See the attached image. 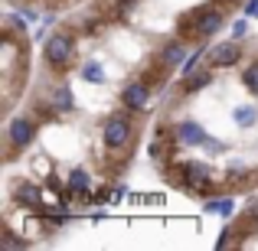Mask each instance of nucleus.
I'll return each instance as SVG.
<instances>
[{
    "label": "nucleus",
    "instance_id": "nucleus-4",
    "mask_svg": "<svg viewBox=\"0 0 258 251\" xmlns=\"http://www.w3.org/2000/svg\"><path fill=\"white\" fill-rule=\"evenodd\" d=\"M239 56H242L239 43H235V39H229V43H219V46H213V49H209V65H213V69H229V65L239 62Z\"/></svg>",
    "mask_w": 258,
    "mask_h": 251
},
{
    "label": "nucleus",
    "instance_id": "nucleus-15",
    "mask_svg": "<svg viewBox=\"0 0 258 251\" xmlns=\"http://www.w3.org/2000/svg\"><path fill=\"white\" fill-rule=\"evenodd\" d=\"M88 186H92V183H88V173L76 166V170L69 173V189H72V193H85Z\"/></svg>",
    "mask_w": 258,
    "mask_h": 251
},
{
    "label": "nucleus",
    "instance_id": "nucleus-7",
    "mask_svg": "<svg viewBox=\"0 0 258 251\" xmlns=\"http://www.w3.org/2000/svg\"><path fill=\"white\" fill-rule=\"evenodd\" d=\"M180 176L186 183H193V186H203V183L213 180V170H209L206 163H200V160H186V163L180 166Z\"/></svg>",
    "mask_w": 258,
    "mask_h": 251
},
{
    "label": "nucleus",
    "instance_id": "nucleus-12",
    "mask_svg": "<svg viewBox=\"0 0 258 251\" xmlns=\"http://www.w3.org/2000/svg\"><path fill=\"white\" fill-rule=\"evenodd\" d=\"M255 118H258V111H255L252 105H242V108H235V111H232L235 127H252V124H255Z\"/></svg>",
    "mask_w": 258,
    "mask_h": 251
},
{
    "label": "nucleus",
    "instance_id": "nucleus-8",
    "mask_svg": "<svg viewBox=\"0 0 258 251\" xmlns=\"http://www.w3.org/2000/svg\"><path fill=\"white\" fill-rule=\"evenodd\" d=\"M160 59H164L167 69H176V65H183L189 59V46L183 43V39H173V43L164 46V56H160Z\"/></svg>",
    "mask_w": 258,
    "mask_h": 251
},
{
    "label": "nucleus",
    "instance_id": "nucleus-14",
    "mask_svg": "<svg viewBox=\"0 0 258 251\" xmlns=\"http://www.w3.org/2000/svg\"><path fill=\"white\" fill-rule=\"evenodd\" d=\"M79 75H82L85 82H92V85H101V82H105V69H101L98 62H85Z\"/></svg>",
    "mask_w": 258,
    "mask_h": 251
},
{
    "label": "nucleus",
    "instance_id": "nucleus-3",
    "mask_svg": "<svg viewBox=\"0 0 258 251\" xmlns=\"http://www.w3.org/2000/svg\"><path fill=\"white\" fill-rule=\"evenodd\" d=\"M7 137H10L13 150H23V147L33 144V137H36V124H33L30 118H13L10 127H7Z\"/></svg>",
    "mask_w": 258,
    "mask_h": 251
},
{
    "label": "nucleus",
    "instance_id": "nucleus-10",
    "mask_svg": "<svg viewBox=\"0 0 258 251\" xmlns=\"http://www.w3.org/2000/svg\"><path fill=\"white\" fill-rule=\"evenodd\" d=\"M213 82V65L209 69H200V72H189V75H183V92H200V88H206Z\"/></svg>",
    "mask_w": 258,
    "mask_h": 251
},
{
    "label": "nucleus",
    "instance_id": "nucleus-1",
    "mask_svg": "<svg viewBox=\"0 0 258 251\" xmlns=\"http://www.w3.org/2000/svg\"><path fill=\"white\" fill-rule=\"evenodd\" d=\"M101 140H105V147H111V150L124 147L127 140H131V121H127L124 114L105 118V124H101Z\"/></svg>",
    "mask_w": 258,
    "mask_h": 251
},
{
    "label": "nucleus",
    "instance_id": "nucleus-9",
    "mask_svg": "<svg viewBox=\"0 0 258 251\" xmlns=\"http://www.w3.org/2000/svg\"><path fill=\"white\" fill-rule=\"evenodd\" d=\"M219 26H222V17L216 10L196 13V36H213V33H219Z\"/></svg>",
    "mask_w": 258,
    "mask_h": 251
},
{
    "label": "nucleus",
    "instance_id": "nucleus-18",
    "mask_svg": "<svg viewBox=\"0 0 258 251\" xmlns=\"http://www.w3.org/2000/svg\"><path fill=\"white\" fill-rule=\"evenodd\" d=\"M17 196H20V199H33V202H36V189H33V186H20Z\"/></svg>",
    "mask_w": 258,
    "mask_h": 251
},
{
    "label": "nucleus",
    "instance_id": "nucleus-13",
    "mask_svg": "<svg viewBox=\"0 0 258 251\" xmlns=\"http://www.w3.org/2000/svg\"><path fill=\"white\" fill-rule=\"evenodd\" d=\"M206 212H213V215H222V219H229V215L235 212V199H209V202H206Z\"/></svg>",
    "mask_w": 258,
    "mask_h": 251
},
{
    "label": "nucleus",
    "instance_id": "nucleus-5",
    "mask_svg": "<svg viewBox=\"0 0 258 251\" xmlns=\"http://www.w3.org/2000/svg\"><path fill=\"white\" fill-rule=\"evenodd\" d=\"M121 101H124L131 111H144V108L151 105V88L144 82H131V85H124V92H121Z\"/></svg>",
    "mask_w": 258,
    "mask_h": 251
},
{
    "label": "nucleus",
    "instance_id": "nucleus-11",
    "mask_svg": "<svg viewBox=\"0 0 258 251\" xmlns=\"http://www.w3.org/2000/svg\"><path fill=\"white\" fill-rule=\"evenodd\" d=\"M56 111H72V92H69V85H59L56 92H52V101H49Z\"/></svg>",
    "mask_w": 258,
    "mask_h": 251
},
{
    "label": "nucleus",
    "instance_id": "nucleus-19",
    "mask_svg": "<svg viewBox=\"0 0 258 251\" xmlns=\"http://www.w3.org/2000/svg\"><path fill=\"white\" fill-rule=\"evenodd\" d=\"M245 13H248V17H252V13H258V0H248V4H245Z\"/></svg>",
    "mask_w": 258,
    "mask_h": 251
},
{
    "label": "nucleus",
    "instance_id": "nucleus-6",
    "mask_svg": "<svg viewBox=\"0 0 258 251\" xmlns=\"http://www.w3.org/2000/svg\"><path fill=\"white\" fill-rule=\"evenodd\" d=\"M176 140H180L183 147H203L209 137L196 121H183V124H176Z\"/></svg>",
    "mask_w": 258,
    "mask_h": 251
},
{
    "label": "nucleus",
    "instance_id": "nucleus-17",
    "mask_svg": "<svg viewBox=\"0 0 258 251\" xmlns=\"http://www.w3.org/2000/svg\"><path fill=\"white\" fill-rule=\"evenodd\" d=\"M245 33H248V23H245V20H235V23H232V39H242Z\"/></svg>",
    "mask_w": 258,
    "mask_h": 251
},
{
    "label": "nucleus",
    "instance_id": "nucleus-16",
    "mask_svg": "<svg viewBox=\"0 0 258 251\" xmlns=\"http://www.w3.org/2000/svg\"><path fill=\"white\" fill-rule=\"evenodd\" d=\"M242 85H245L252 95H258V62H252V65L245 69V75H242Z\"/></svg>",
    "mask_w": 258,
    "mask_h": 251
},
{
    "label": "nucleus",
    "instance_id": "nucleus-2",
    "mask_svg": "<svg viewBox=\"0 0 258 251\" xmlns=\"http://www.w3.org/2000/svg\"><path fill=\"white\" fill-rule=\"evenodd\" d=\"M72 49H76V39L69 36V33H52L49 39H46V62L49 65H66L72 59Z\"/></svg>",
    "mask_w": 258,
    "mask_h": 251
}]
</instances>
